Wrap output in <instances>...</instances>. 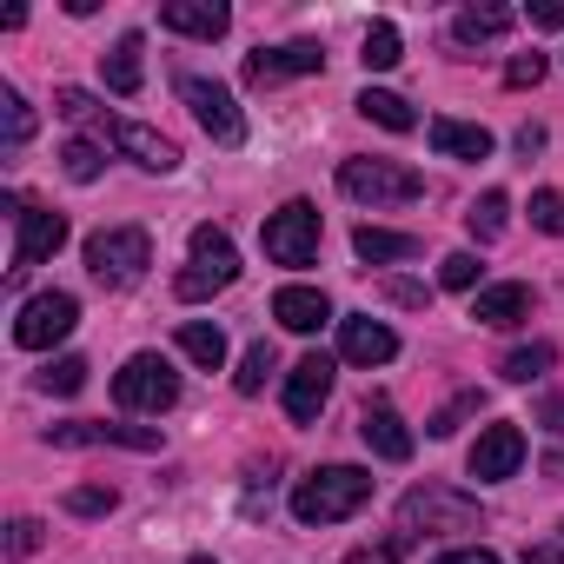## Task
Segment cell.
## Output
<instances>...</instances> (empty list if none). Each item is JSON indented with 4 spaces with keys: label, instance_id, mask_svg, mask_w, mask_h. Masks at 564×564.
I'll return each instance as SVG.
<instances>
[{
    "label": "cell",
    "instance_id": "18",
    "mask_svg": "<svg viewBox=\"0 0 564 564\" xmlns=\"http://www.w3.org/2000/svg\"><path fill=\"white\" fill-rule=\"evenodd\" d=\"M272 319L286 326V333H319V326L333 319V300H326L319 286H279V293H272Z\"/></svg>",
    "mask_w": 564,
    "mask_h": 564
},
{
    "label": "cell",
    "instance_id": "16",
    "mask_svg": "<svg viewBox=\"0 0 564 564\" xmlns=\"http://www.w3.org/2000/svg\"><path fill=\"white\" fill-rule=\"evenodd\" d=\"M399 352V333L386 326V319H339V359H352V366H386Z\"/></svg>",
    "mask_w": 564,
    "mask_h": 564
},
{
    "label": "cell",
    "instance_id": "13",
    "mask_svg": "<svg viewBox=\"0 0 564 564\" xmlns=\"http://www.w3.org/2000/svg\"><path fill=\"white\" fill-rule=\"evenodd\" d=\"M465 465H471V478H478V485H491V478H511V471L524 465V432H518V425H485Z\"/></svg>",
    "mask_w": 564,
    "mask_h": 564
},
{
    "label": "cell",
    "instance_id": "47",
    "mask_svg": "<svg viewBox=\"0 0 564 564\" xmlns=\"http://www.w3.org/2000/svg\"><path fill=\"white\" fill-rule=\"evenodd\" d=\"M193 564H213V557H193Z\"/></svg>",
    "mask_w": 564,
    "mask_h": 564
},
{
    "label": "cell",
    "instance_id": "24",
    "mask_svg": "<svg viewBox=\"0 0 564 564\" xmlns=\"http://www.w3.org/2000/svg\"><path fill=\"white\" fill-rule=\"evenodd\" d=\"M180 352H186L193 366L219 372V366H226V333H219V326H206V319H186V326H180Z\"/></svg>",
    "mask_w": 564,
    "mask_h": 564
},
{
    "label": "cell",
    "instance_id": "19",
    "mask_svg": "<svg viewBox=\"0 0 564 564\" xmlns=\"http://www.w3.org/2000/svg\"><path fill=\"white\" fill-rule=\"evenodd\" d=\"M359 438H366L379 458H392V465H405V458H412V432H405V419H399L386 399H372V405L359 412Z\"/></svg>",
    "mask_w": 564,
    "mask_h": 564
},
{
    "label": "cell",
    "instance_id": "44",
    "mask_svg": "<svg viewBox=\"0 0 564 564\" xmlns=\"http://www.w3.org/2000/svg\"><path fill=\"white\" fill-rule=\"evenodd\" d=\"M531 28H564V0H538V8H531Z\"/></svg>",
    "mask_w": 564,
    "mask_h": 564
},
{
    "label": "cell",
    "instance_id": "20",
    "mask_svg": "<svg viewBox=\"0 0 564 564\" xmlns=\"http://www.w3.org/2000/svg\"><path fill=\"white\" fill-rule=\"evenodd\" d=\"M471 319L478 326H491V333H505V326H518V319H531V286H485L478 300H471Z\"/></svg>",
    "mask_w": 564,
    "mask_h": 564
},
{
    "label": "cell",
    "instance_id": "4",
    "mask_svg": "<svg viewBox=\"0 0 564 564\" xmlns=\"http://www.w3.org/2000/svg\"><path fill=\"white\" fill-rule=\"evenodd\" d=\"M339 193L359 199V206H405V199L425 193V180L405 160H346L339 166Z\"/></svg>",
    "mask_w": 564,
    "mask_h": 564
},
{
    "label": "cell",
    "instance_id": "1",
    "mask_svg": "<svg viewBox=\"0 0 564 564\" xmlns=\"http://www.w3.org/2000/svg\"><path fill=\"white\" fill-rule=\"evenodd\" d=\"M366 498H372V471H359V465H319L313 478L293 485V518L300 524H339Z\"/></svg>",
    "mask_w": 564,
    "mask_h": 564
},
{
    "label": "cell",
    "instance_id": "38",
    "mask_svg": "<svg viewBox=\"0 0 564 564\" xmlns=\"http://www.w3.org/2000/svg\"><path fill=\"white\" fill-rule=\"evenodd\" d=\"M531 226L538 232H551V239H564V193H531Z\"/></svg>",
    "mask_w": 564,
    "mask_h": 564
},
{
    "label": "cell",
    "instance_id": "37",
    "mask_svg": "<svg viewBox=\"0 0 564 564\" xmlns=\"http://www.w3.org/2000/svg\"><path fill=\"white\" fill-rule=\"evenodd\" d=\"M120 498H113V485H74L67 491V511L74 518H100V511H113Z\"/></svg>",
    "mask_w": 564,
    "mask_h": 564
},
{
    "label": "cell",
    "instance_id": "27",
    "mask_svg": "<svg viewBox=\"0 0 564 564\" xmlns=\"http://www.w3.org/2000/svg\"><path fill=\"white\" fill-rule=\"evenodd\" d=\"M359 61H366L372 74L399 67V61H405V41H399V28H392V21H372V28H366V54H359Z\"/></svg>",
    "mask_w": 564,
    "mask_h": 564
},
{
    "label": "cell",
    "instance_id": "26",
    "mask_svg": "<svg viewBox=\"0 0 564 564\" xmlns=\"http://www.w3.org/2000/svg\"><path fill=\"white\" fill-rule=\"evenodd\" d=\"M359 113H366V120H379L386 133H412V127H419V113H412L399 94H379V87H366V94H359Z\"/></svg>",
    "mask_w": 564,
    "mask_h": 564
},
{
    "label": "cell",
    "instance_id": "30",
    "mask_svg": "<svg viewBox=\"0 0 564 564\" xmlns=\"http://www.w3.org/2000/svg\"><path fill=\"white\" fill-rule=\"evenodd\" d=\"M0 133H8V147H28V133H34V113L14 87H0Z\"/></svg>",
    "mask_w": 564,
    "mask_h": 564
},
{
    "label": "cell",
    "instance_id": "23",
    "mask_svg": "<svg viewBox=\"0 0 564 564\" xmlns=\"http://www.w3.org/2000/svg\"><path fill=\"white\" fill-rule=\"evenodd\" d=\"M352 246H359L366 265H392V259H412V252H419V239H412V232H392V226H359Z\"/></svg>",
    "mask_w": 564,
    "mask_h": 564
},
{
    "label": "cell",
    "instance_id": "46",
    "mask_svg": "<svg viewBox=\"0 0 564 564\" xmlns=\"http://www.w3.org/2000/svg\"><path fill=\"white\" fill-rule=\"evenodd\" d=\"M538 147H544V127H524V133H518V153H524V160H531V153H538Z\"/></svg>",
    "mask_w": 564,
    "mask_h": 564
},
{
    "label": "cell",
    "instance_id": "2",
    "mask_svg": "<svg viewBox=\"0 0 564 564\" xmlns=\"http://www.w3.org/2000/svg\"><path fill=\"white\" fill-rule=\"evenodd\" d=\"M147 265H153V239H147L140 226H107V232H94V239H87V272L100 279L107 293L140 286Z\"/></svg>",
    "mask_w": 564,
    "mask_h": 564
},
{
    "label": "cell",
    "instance_id": "29",
    "mask_svg": "<svg viewBox=\"0 0 564 564\" xmlns=\"http://www.w3.org/2000/svg\"><path fill=\"white\" fill-rule=\"evenodd\" d=\"M551 359H557L551 346H518V352H505V366H498V372H505L511 386H531L538 372H551Z\"/></svg>",
    "mask_w": 564,
    "mask_h": 564
},
{
    "label": "cell",
    "instance_id": "6",
    "mask_svg": "<svg viewBox=\"0 0 564 564\" xmlns=\"http://www.w3.org/2000/svg\"><path fill=\"white\" fill-rule=\"evenodd\" d=\"M399 531H478V505L452 485H412L399 498Z\"/></svg>",
    "mask_w": 564,
    "mask_h": 564
},
{
    "label": "cell",
    "instance_id": "5",
    "mask_svg": "<svg viewBox=\"0 0 564 564\" xmlns=\"http://www.w3.org/2000/svg\"><path fill=\"white\" fill-rule=\"evenodd\" d=\"M113 399L127 405V412H173L180 405V372H173V359H160V352H133L127 366H120V379H113Z\"/></svg>",
    "mask_w": 564,
    "mask_h": 564
},
{
    "label": "cell",
    "instance_id": "41",
    "mask_svg": "<svg viewBox=\"0 0 564 564\" xmlns=\"http://www.w3.org/2000/svg\"><path fill=\"white\" fill-rule=\"evenodd\" d=\"M538 80H544V54H511L505 87H538Z\"/></svg>",
    "mask_w": 564,
    "mask_h": 564
},
{
    "label": "cell",
    "instance_id": "8",
    "mask_svg": "<svg viewBox=\"0 0 564 564\" xmlns=\"http://www.w3.org/2000/svg\"><path fill=\"white\" fill-rule=\"evenodd\" d=\"M74 326H80V300H74V293H41V300L21 306V319H14V346L47 352V346H61Z\"/></svg>",
    "mask_w": 564,
    "mask_h": 564
},
{
    "label": "cell",
    "instance_id": "34",
    "mask_svg": "<svg viewBox=\"0 0 564 564\" xmlns=\"http://www.w3.org/2000/svg\"><path fill=\"white\" fill-rule=\"evenodd\" d=\"M412 544H419L412 531H392V538H379V544H359V551H352L346 564H399V557H405Z\"/></svg>",
    "mask_w": 564,
    "mask_h": 564
},
{
    "label": "cell",
    "instance_id": "7",
    "mask_svg": "<svg viewBox=\"0 0 564 564\" xmlns=\"http://www.w3.org/2000/svg\"><path fill=\"white\" fill-rule=\"evenodd\" d=\"M265 259L272 265H313L319 259V206L313 199H286L265 219Z\"/></svg>",
    "mask_w": 564,
    "mask_h": 564
},
{
    "label": "cell",
    "instance_id": "36",
    "mask_svg": "<svg viewBox=\"0 0 564 564\" xmlns=\"http://www.w3.org/2000/svg\"><path fill=\"white\" fill-rule=\"evenodd\" d=\"M61 166H67V180H100V147L94 140H67V153H61Z\"/></svg>",
    "mask_w": 564,
    "mask_h": 564
},
{
    "label": "cell",
    "instance_id": "32",
    "mask_svg": "<svg viewBox=\"0 0 564 564\" xmlns=\"http://www.w3.org/2000/svg\"><path fill=\"white\" fill-rule=\"evenodd\" d=\"M80 386H87V359H74V352H67V359H54V366L41 372V392H61V399H74Z\"/></svg>",
    "mask_w": 564,
    "mask_h": 564
},
{
    "label": "cell",
    "instance_id": "11",
    "mask_svg": "<svg viewBox=\"0 0 564 564\" xmlns=\"http://www.w3.org/2000/svg\"><path fill=\"white\" fill-rule=\"evenodd\" d=\"M319 67H326V47H319V41H286V47H259V54H246V80H252V87L300 80V74H319Z\"/></svg>",
    "mask_w": 564,
    "mask_h": 564
},
{
    "label": "cell",
    "instance_id": "39",
    "mask_svg": "<svg viewBox=\"0 0 564 564\" xmlns=\"http://www.w3.org/2000/svg\"><path fill=\"white\" fill-rule=\"evenodd\" d=\"M478 272H485V265H478V252H452V259L438 265V279H445L452 293H471V286H478Z\"/></svg>",
    "mask_w": 564,
    "mask_h": 564
},
{
    "label": "cell",
    "instance_id": "31",
    "mask_svg": "<svg viewBox=\"0 0 564 564\" xmlns=\"http://www.w3.org/2000/svg\"><path fill=\"white\" fill-rule=\"evenodd\" d=\"M265 379H272V346L259 339V346H252V352L239 359V372H232V386H239V392L252 399V392H265Z\"/></svg>",
    "mask_w": 564,
    "mask_h": 564
},
{
    "label": "cell",
    "instance_id": "25",
    "mask_svg": "<svg viewBox=\"0 0 564 564\" xmlns=\"http://www.w3.org/2000/svg\"><path fill=\"white\" fill-rule=\"evenodd\" d=\"M452 34H458L465 47H478V41H498V34H511V8H465V14L452 21Z\"/></svg>",
    "mask_w": 564,
    "mask_h": 564
},
{
    "label": "cell",
    "instance_id": "14",
    "mask_svg": "<svg viewBox=\"0 0 564 564\" xmlns=\"http://www.w3.org/2000/svg\"><path fill=\"white\" fill-rule=\"evenodd\" d=\"M107 140H113L133 166H147V173H173V166H180V147H173L166 133L140 127V120H107Z\"/></svg>",
    "mask_w": 564,
    "mask_h": 564
},
{
    "label": "cell",
    "instance_id": "45",
    "mask_svg": "<svg viewBox=\"0 0 564 564\" xmlns=\"http://www.w3.org/2000/svg\"><path fill=\"white\" fill-rule=\"evenodd\" d=\"M386 293H392L399 306H425V300H432L425 286H412V279H392V286H386Z\"/></svg>",
    "mask_w": 564,
    "mask_h": 564
},
{
    "label": "cell",
    "instance_id": "33",
    "mask_svg": "<svg viewBox=\"0 0 564 564\" xmlns=\"http://www.w3.org/2000/svg\"><path fill=\"white\" fill-rule=\"evenodd\" d=\"M471 412H485V392H458L445 412H432V425H425V432H432V438H445V432H458Z\"/></svg>",
    "mask_w": 564,
    "mask_h": 564
},
{
    "label": "cell",
    "instance_id": "15",
    "mask_svg": "<svg viewBox=\"0 0 564 564\" xmlns=\"http://www.w3.org/2000/svg\"><path fill=\"white\" fill-rule=\"evenodd\" d=\"M47 445H127V452H153L160 432L153 425H94V419H74V425H47Z\"/></svg>",
    "mask_w": 564,
    "mask_h": 564
},
{
    "label": "cell",
    "instance_id": "42",
    "mask_svg": "<svg viewBox=\"0 0 564 564\" xmlns=\"http://www.w3.org/2000/svg\"><path fill=\"white\" fill-rule=\"evenodd\" d=\"M524 564H564V524H557L551 538H538V544H524Z\"/></svg>",
    "mask_w": 564,
    "mask_h": 564
},
{
    "label": "cell",
    "instance_id": "28",
    "mask_svg": "<svg viewBox=\"0 0 564 564\" xmlns=\"http://www.w3.org/2000/svg\"><path fill=\"white\" fill-rule=\"evenodd\" d=\"M505 219H511V199H505V193H485V199H478V206L465 213V226H471V239H485V246H491V239L505 232Z\"/></svg>",
    "mask_w": 564,
    "mask_h": 564
},
{
    "label": "cell",
    "instance_id": "21",
    "mask_svg": "<svg viewBox=\"0 0 564 564\" xmlns=\"http://www.w3.org/2000/svg\"><path fill=\"white\" fill-rule=\"evenodd\" d=\"M140 54H147V41H140V34H120V41H113V54H100V67H107V87H113V94H140V80H147Z\"/></svg>",
    "mask_w": 564,
    "mask_h": 564
},
{
    "label": "cell",
    "instance_id": "17",
    "mask_svg": "<svg viewBox=\"0 0 564 564\" xmlns=\"http://www.w3.org/2000/svg\"><path fill=\"white\" fill-rule=\"evenodd\" d=\"M160 28H173V34H186V41H219V34L232 28V14L219 8V0H166V8H160Z\"/></svg>",
    "mask_w": 564,
    "mask_h": 564
},
{
    "label": "cell",
    "instance_id": "12",
    "mask_svg": "<svg viewBox=\"0 0 564 564\" xmlns=\"http://www.w3.org/2000/svg\"><path fill=\"white\" fill-rule=\"evenodd\" d=\"M326 399H333V359H326V352H306V359L286 372V412H293L300 425H313V419L326 412Z\"/></svg>",
    "mask_w": 564,
    "mask_h": 564
},
{
    "label": "cell",
    "instance_id": "22",
    "mask_svg": "<svg viewBox=\"0 0 564 564\" xmlns=\"http://www.w3.org/2000/svg\"><path fill=\"white\" fill-rule=\"evenodd\" d=\"M432 147L445 160H491V133L485 127H465V120H432Z\"/></svg>",
    "mask_w": 564,
    "mask_h": 564
},
{
    "label": "cell",
    "instance_id": "35",
    "mask_svg": "<svg viewBox=\"0 0 564 564\" xmlns=\"http://www.w3.org/2000/svg\"><path fill=\"white\" fill-rule=\"evenodd\" d=\"M54 113L74 120V127H87V120H100V100H94L87 87H61V94H54Z\"/></svg>",
    "mask_w": 564,
    "mask_h": 564
},
{
    "label": "cell",
    "instance_id": "40",
    "mask_svg": "<svg viewBox=\"0 0 564 564\" xmlns=\"http://www.w3.org/2000/svg\"><path fill=\"white\" fill-rule=\"evenodd\" d=\"M41 551V518H14L8 524V557H34Z\"/></svg>",
    "mask_w": 564,
    "mask_h": 564
},
{
    "label": "cell",
    "instance_id": "3",
    "mask_svg": "<svg viewBox=\"0 0 564 564\" xmlns=\"http://www.w3.org/2000/svg\"><path fill=\"white\" fill-rule=\"evenodd\" d=\"M232 279H239V252H232V239H226L219 226H193V265L173 279V293H180L186 306H199V300L226 293Z\"/></svg>",
    "mask_w": 564,
    "mask_h": 564
},
{
    "label": "cell",
    "instance_id": "9",
    "mask_svg": "<svg viewBox=\"0 0 564 564\" xmlns=\"http://www.w3.org/2000/svg\"><path fill=\"white\" fill-rule=\"evenodd\" d=\"M14 226H21V232H14V265H8L14 279H21L28 265L54 259V252L67 246V219H61L54 206H21V213H14Z\"/></svg>",
    "mask_w": 564,
    "mask_h": 564
},
{
    "label": "cell",
    "instance_id": "43",
    "mask_svg": "<svg viewBox=\"0 0 564 564\" xmlns=\"http://www.w3.org/2000/svg\"><path fill=\"white\" fill-rule=\"evenodd\" d=\"M432 564H505V557L485 551V544H465V551H445V557H432Z\"/></svg>",
    "mask_w": 564,
    "mask_h": 564
},
{
    "label": "cell",
    "instance_id": "10",
    "mask_svg": "<svg viewBox=\"0 0 564 564\" xmlns=\"http://www.w3.org/2000/svg\"><path fill=\"white\" fill-rule=\"evenodd\" d=\"M180 100L193 107V120H199L219 147H239V140H246V120H239V107H232V94H226L219 80H180Z\"/></svg>",
    "mask_w": 564,
    "mask_h": 564
}]
</instances>
